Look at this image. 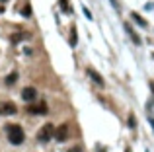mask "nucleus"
Here are the masks:
<instances>
[{"label": "nucleus", "mask_w": 154, "mask_h": 152, "mask_svg": "<svg viewBox=\"0 0 154 152\" xmlns=\"http://www.w3.org/2000/svg\"><path fill=\"white\" fill-rule=\"evenodd\" d=\"M22 14L26 16V18H29L31 16V8H29V4H27V6H23V10H22Z\"/></svg>", "instance_id": "nucleus-13"}, {"label": "nucleus", "mask_w": 154, "mask_h": 152, "mask_svg": "<svg viewBox=\"0 0 154 152\" xmlns=\"http://www.w3.org/2000/svg\"><path fill=\"white\" fill-rule=\"evenodd\" d=\"M2 12H4V8H2V6H0V14H2Z\"/></svg>", "instance_id": "nucleus-17"}, {"label": "nucleus", "mask_w": 154, "mask_h": 152, "mask_svg": "<svg viewBox=\"0 0 154 152\" xmlns=\"http://www.w3.org/2000/svg\"><path fill=\"white\" fill-rule=\"evenodd\" d=\"M131 18H133V20H135V22H137V23H139V26H143V27H146V22H144V20H143V18H140V16H139V14H137V12H133V14H131Z\"/></svg>", "instance_id": "nucleus-9"}, {"label": "nucleus", "mask_w": 154, "mask_h": 152, "mask_svg": "<svg viewBox=\"0 0 154 152\" xmlns=\"http://www.w3.org/2000/svg\"><path fill=\"white\" fill-rule=\"evenodd\" d=\"M125 152H131V150H129V148H127V150H125Z\"/></svg>", "instance_id": "nucleus-18"}, {"label": "nucleus", "mask_w": 154, "mask_h": 152, "mask_svg": "<svg viewBox=\"0 0 154 152\" xmlns=\"http://www.w3.org/2000/svg\"><path fill=\"white\" fill-rule=\"evenodd\" d=\"M68 152H82V146H72V148H68Z\"/></svg>", "instance_id": "nucleus-14"}, {"label": "nucleus", "mask_w": 154, "mask_h": 152, "mask_svg": "<svg viewBox=\"0 0 154 152\" xmlns=\"http://www.w3.org/2000/svg\"><path fill=\"white\" fill-rule=\"evenodd\" d=\"M27 113H31V115H45L47 113V103L45 102L29 103V105H27Z\"/></svg>", "instance_id": "nucleus-3"}, {"label": "nucleus", "mask_w": 154, "mask_h": 152, "mask_svg": "<svg viewBox=\"0 0 154 152\" xmlns=\"http://www.w3.org/2000/svg\"><path fill=\"white\" fill-rule=\"evenodd\" d=\"M35 98H37V90H35V88L27 86V88H23V90H22V99H26L27 103L35 102Z\"/></svg>", "instance_id": "nucleus-4"}, {"label": "nucleus", "mask_w": 154, "mask_h": 152, "mask_svg": "<svg viewBox=\"0 0 154 152\" xmlns=\"http://www.w3.org/2000/svg\"><path fill=\"white\" fill-rule=\"evenodd\" d=\"M6 131H8V141H10L12 144H22L23 138H26L23 129H22L20 125H8Z\"/></svg>", "instance_id": "nucleus-1"}, {"label": "nucleus", "mask_w": 154, "mask_h": 152, "mask_svg": "<svg viewBox=\"0 0 154 152\" xmlns=\"http://www.w3.org/2000/svg\"><path fill=\"white\" fill-rule=\"evenodd\" d=\"M53 135H55V127H53L51 123H47V125H43L41 129H39V133H37V141H39V142H49Z\"/></svg>", "instance_id": "nucleus-2"}, {"label": "nucleus", "mask_w": 154, "mask_h": 152, "mask_svg": "<svg viewBox=\"0 0 154 152\" xmlns=\"http://www.w3.org/2000/svg\"><path fill=\"white\" fill-rule=\"evenodd\" d=\"M125 29H127V33H129V35H131V39H133V43H139V45H140V39H139V35H137V33H135V31H133V27H131V26H129V23H125Z\"/></svg>", "instance_id": "nucleus-8"}, {"label": "nucleus", "mask_w": 154, "mask_h": 152, "mask_svg": "<svg viewBox=\"0 0 154 152\" xmlns=\"http://www.w3.org/2000/svg\"><path fill=\"white\" fill-rule=\"evenodd\" d=\"M150 125H152V129H154V119H150Z\"/></svg>", "instance_id": "nucleus-16"}, {"label": "nucleus", "mask_w": 154, "mask_h": 152, "mask_svg": "<svg viewBox=\"0 0 154 152\" xmlns=\"http://www.w3.org/2000/svg\"><path fill=\"white\" fill-rule=\"evenodd\" d=\"M18 111V107L12 102H0V115H14Z\"/></svg>", "instance_id": "nucleus-5"}, {"label": "nucleus", "mask_w": 154, "mask_h": 152, "mask_svg": "<svg viewBox=\"0 0 154 152\" xmlns=\"http://www.w3.org/2000/svg\"><path fill=\"white\" fill-rule=\"evenodd\" d=\"M129 125H131V127H135V117H133V115L129 117Z\"/></svg>", "instance_id": "nucleus-15"}, {"label": "nucleus", "mask_w": 154, "mask_h": 152, "mask_svg": "<svg viewBox=\"0 0 154 152\" xmlns=\"http://www.w3.org/2000/svg\"><path fill=\"white\" fill-rule=\"evenodd\" d=\"M60 8H63V12H66V14H70V4H68V0H60Z\"/></svg>", "instance_id": "nucleus-11"}, {"label": "nucleus", "mask_w": 154, "mask_h": 152, "mask_svg": "<svg viewBox=\"0 0 154 152\" xmlns=\"http://www.w3.org/2000/svg\"><path fill=\"white\" fill-rule=\"evenodd\" d=\"M55 137H57V141H59V142H63V141H66V138H68V125H66V123H63V125L55 131Z\"/></svg>", "instance_id": "nucleus-6"}, {"label": "nucleus", "mask_w": 154, "mask_h": 152, "mask_svg": "<svg viewBox=\"0 0 154 152\" xmlns=\"http://www.w3.org/2000/svg\"><path fill=\"white\" fill-rule=\"evenodd\" d=\"M88 76H90L92 80H94L96 84H98L100 88H103L105 86V82H103V78H102V74L98 72V70H94V68H88Z\"/></svg>", "instance_id": "nucleus-7"}, {"label": "nucleus", "mask_w": 154, "mask_h": 152, "mask_svg": "<svg viewBox=\"0 0 154 152\" xmlns=\"http://www.w3.org/2000/svg\"><path fill=\"white\" fill-rule=\"evenodd\" d=\"M18 80V72H12V74H8V78H6V84L8 86H12V84Z\"/></svg>", "instance_id": "nucleus-10"}, {"label": "nucleus", "mask_w": 154, "mask_h": 152, "mask_svg": "<svg viewBox=\"0 0 154 152\" xmlns=\"http://www.w3.org/2000/svg\"><path fill=\"white\" fill-rule=\"evenodd\" d=\"M70 45H72V47L76 45V27H74V26L70 27Z\"/></svg>", "instance_id": "nucleus-12"}]
</instances>
